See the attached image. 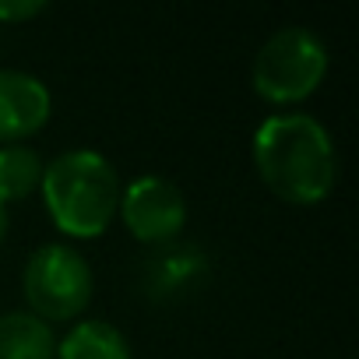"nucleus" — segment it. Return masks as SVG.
<instances>
[{
  "mask_svg": "<svg viewBox=\"0 0 359 359\" xmlns=\"http://www.w3.org/2000/svg\"><path fill=\"white\" fill-rule=\"evenodd\" d=\"M254 165L264 187L299 208L320 205L338 180V155L327 127L310 113H275L254 130Z\"/></svg>",
  "mask_w": 359,
  "mask_h": 359,
  "instance_id": "obj_1",
  "label": "nucleus"
},
{
  "mask_svg": "<svg viewBox=\"0 0 359 359\" xmlns=\"http://www.w3.org/2000/svg\"><path fill=\"white\" fill-rule=\"evenodd\" d=\"M46 215L71 240H95L109 229L120 201V180L106 155L74 148L43 165L39 184Z\"/></svg>",
  "mask_w": 359,
  "mask_h": 359,
  "instance_id": "obj_2",
  "label": "nucleus"
},
{
  "mask_svg": "<svg viewBox=\"0 0 359 359\" xmlns=\"http://www.w3.org/2000/svg\"><path fill=\"white\" fill-rule=\"evenodd\" d=\"M327 74V46L299 25L278 29L254 57V92L271 106H296L310 99Z\"/></svg>",
  "mask_w": 359,
  "mask_h": 359,
  "instance_id": "obj_3",
  "label": "nucleus"
},
{
  "mask_svg": "<svg viewBox=\"0 0 359 359\" xmlns=\"http://www.w3.org/2000/svg\"><path fill=\"white\" fill-rule=\"evenodd\" d=\"M22 289L29 313L43 324L74 320L92 303V268L78 250L64 243H46L29 257Z\"/></svg>",
  "mask_w": 359,
  "mask_h": 359,
  "instance_id": "obj_4",
  "label": "nucleus"
},
{
  "mask_svg": "<svg viewBox=\"0 0 359 359\" xmlns=\"http://www.w3.org/2000/svg\"><path fill=\"white\" fill-rule=\"evenodd\" d=\"M116 215L123 219L127 233L137 243L165 247V243H176V236L187 226V198L172 180L144 172V176H134L127 187H120Z\"/></svg>",
  "mask_w": 359,
  "mask_h": 359,
  "instance_id": "obj_5",
  "label": "nucleus"
},
{
  "mask_svg": "<svg viewBox=\"0 0 359 359\" xmlns=\"http://www.w3.org/2000/svg\"><path fill=\"white\" fill-rule=\"evenodd\" d=\"M50 113H53L50 88L36 74L0 67V141L22 144L25 137L39 134L50 123Z\"/></svg>",
  "mask_w": 359,
  "mask_h": 359,
  "instance_id": "obj_6",
  "label": "nucleus"
},
{
  "mask_svg": "<svg viewBox=\"0 0 359 359\" xmlns=\"http://www.w3.org/2000/svg\"><path fill=\"white\" fill-rule=\"evenodd\" d=\"M208 275V261L194 243H165L144 264V289L151 299L184 296Z\"/></svg>",
  "mask_w": 359,
  "mask_h": 359,
  "instance_id": "obj_7",
  "label": "nucleus"
},
{
  "mask_svg": "<svg viewBox=\"0 0 359 359\" xmlns=\"http://www.w3.org/2000/svg\"><path fill=\"white\" fill-rule=\"evenodd\" d=\"M53 359H130V345L109 320H78L60 341Z\"/></svg>",
  "mask_w": 359,
  "mask_h": 359,
  "instance_id": "obj_8",
  "label": "nucleus"
},
{
  "mask_svg": "<svg viewBox=\"0 0 359 359\" xmlns=\"http://www.w3.org/2000/svg\"><path fill=\"white\" fill-rule=\"evenodd\" d=\"M53 327L29 310L0 313V359H53Z\"/></svg>",
  "mask_w": 359,
  "mask_h": 359,
  "instance_id": "obj_9",
  "label": "nucleus"
},
{
  "mask_svg": "<svg viewBox=\"0 0 359 359\" xmlns=\"http://www.w3.org/2000/svg\"><path fill=\"white\" fill-rule=\"evenodd\" d=\"M43 158L29 144H0V205L25 201L43 184Z\"/></svg>",
  "mask_w": 359,
  "mask_h": 359,
  "instance_id": "obj_10",
  "label": "nucleus"
},
{
  "mask_svg": "<svg viewBox=\"0 0 359 359\" xmlns=\"http://www.w3.org/2000/svg\"><path fill=\"white\" fill-rule=\"evenodd\" d=\"M46 11L43 0H0V25H15V22H32Z\"/></svg>",
  "mask_w": 359,
  "mask_h": 359,
  "instance_id": "obj_11",
  "label": "nucleus"
},
{
  "mask_svg": "<svg viewBox=\"0 0 359 359\" xmlns=\"http://www.w3.org/2000/svg\"><path fill=\"white\" fill-rule=\"evenodd\" d=\"M8 205H0V243H4V236H8Z\"/></svg>",
  "mask_w": 359,
  "mask_h": 359,
  "instance_id": "obj_12",
  "label": "nucleus"
}]
</instances>
